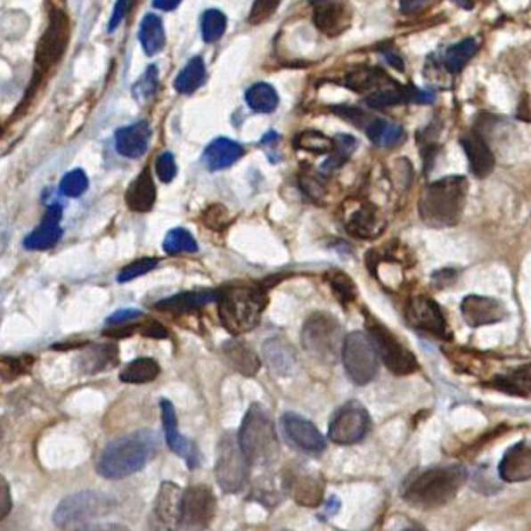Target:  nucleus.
I'll use <instances>...</instances> for the list:
<instances>
[{
  "label": "nucleus",
  "mask_w": 531,
  "mask_h": 531,
  "mask_svg": "<svg viewBox=\"0 0 531 531\" xmlns=\"http://www.w3.org/2000/svg\"><path fill=\"white\" fill-rule=\"evenodd\" d=\"M158 435L143 429L108 443L97 461V472L108 479H121L139 472L158 452Z\"/></svg>",
  "instance_id": "1"
},
{
  "label": "nucleus",
  "mask_w": 531,
  "mask_h": 531,
  "mask_svg": "<svg viewBox=\"0 0 531 531\" xmlns=\"http://www.w3.org/2000/svg\"><path fill=\"white\" fill-rule=\"evenodd\" d=\"M468 191V178L462 176H450L429 184L419 200L422 222L437 229L457 225L466 207Z\"/></svg>",
  "instance_id": "2"
},
{
  "label": "nucleus",
  "mask_w": 531,
  "mask_h": 531,
  "mask_svg": "<svg viewBox=\"0 0 531 531\" xmlns=\"http://www.w3.org/2000/svg\"><path fill=\"white\" fill-rule=\"evenodd\" d=\"M466 479L468 472L462 466L431 468L409 479L402 490V495L411 505L419 509H438L455 499Z\"/></svg>",
  "instance_id": "3"
},
{
  "label": "nucleus",
  "mask_w": 531,
  "mask_h": 531,
  "mask_svg": "<svg viewBox=\"0 0 531 531\" xmlns=\"http://www.w3.org/2000/svg\"><path fill=\"white\" fill-rule=\"evenodd\" d=\"M218 315L224 327L234 334L255 329L266 306V293L260 286L236 284L218 293Z\"/></svg>",
  "instance_id": "4"
},
{
  "label": "nucleus",
  "mask_w": 531,
  "mask_h": 531,
  "mask_svg": "<svg viewBox=\"0 0 531 531\" xmlns=\"http://www.w3.org/2000/svg\"><path fill=\"white\" fill-rule=\"evenodd\" d=\"M239 443L249 466L266 468L279 459L281 448L275 428L262 405L253 404L244 415L239 431Z\"/></svg>",
  "instance_id": "5"
},
{
  "label": "nucleus",
  "mask_w": 531,
  "mask_h": 531,
  "mask_svg": "<svg viewBox=\"0 0 531 531\" xmlns=\"http://www.w3.org/2000/svg\"><path fill=\"white\" fill-rule=\"evenodd\" d=\"M301 343L305 350L319 362L332 364L343 354V327L329 314H314L303 325Z\"/></svg>",
  "instance_id": "6"
},
{
  "label": "nucleus",
  "mask_w": 531,
  "mask_h": 531,
  "mask_svg": "<svg viewBox=\"0 0 531 531\" xmlns=\"http://www.w3.org/2000/svg\"><path fill=\"white\" fill-rule=\"evenodd\" d=\"M117 507V501L97 492H80L66 497L54 512V523L61 530L87 525L110 514Z\"/></svg>",
  "instance_id": "7"
},
{
  "label": "nucleus",
  "mask_w": 531,
  "mask_h": 531,
  "mask_svg": "<svg viewBox=\"0 0 531 531\" xmlns=\"http://www.w3.org/2000/svg\"><path fill=\"white\" fill-rule=\"evenodd\" d=\"M249 472V462L241 448L239 437L234 433H225L216 448L215 476L220 488L225 494H237L242 490Z\"/></svg>",
  "instance_id": "8"
},
{
  "label": "nucleus",
  "mask_w": 531,
  "mask_h": 531,
  "mask_svg": "<svg viewBox=\"0 0 531 531\" xmlns=\"http://www.w3.org/2000/svg\"><path fill=\"white\" fill-rule=\"evenodd\" d=\"M343 364L355 384L371 383L380 371V354L374 341L362 331L350 332L343 345Z\"/></svg>",
  "instance_id": "9"
},
{
  "label": "nucleus",
  "mask_w": 531,
  "mask_h": 531,
  "mask_svg": "<svg viewBox=\"0 0 531 531\" xmlns=\"http://www.w3.org/2000/svg\"><path fill=\"white\" fill-rule=\"evenodd\" d=\"M365 327L388 371H391L395 376H409L419 369L415 355L405 345H402L386 325L371 315H365Z\"/></svg>",
  "instance_id": "10"
},
{
  "label": "nucleus",
  "mask_w": 531,
  "mask_h": 531,
  "mask_svg": "<svg viewBox=\"0 0 531 531\" xmlns=\"http://www.w3.org/2000/svg\"><path fill=\"white\" fill-rule=\"evenodd\" d=\"M371 415L360 402H348L334 413L329 424V440L338 445H354L365 438Z\"/></svg>",
  "instance_id": "11"
},
{
  "label": "nucleus",
  "mask_w": 531,
  "mask_h": 531,
  "mask_svg": "<svg viewBox=\"0 0 531 531\" xmlns=\"http://www.w3.org/2000/svg\"><path fill=\"white\" fill-rule=\"evenodd\" d=\"M182 488L172 481H163L149 514V531L177 530L178 525H182Z\"/></svg>",
  "instance_id": "12"
},
{
  "label": "nucleus",
  "mask_w": 531,
  "mask_h": 531,
  "mask_svg": "<svg viewBox=\"0 0 531 531\" xmlns=\"http://www.w3.org/2000/svg\"><path fill=\"white\" fill-rule=\"evenodd\" d=\"M215 512H216V499L208 486L196 485L184 492V505H182L184 530H207L215 518Z\"/></svg>",
  "instance_id": "13"
},
{
  "label": "nucleus",
  "mask_w": 531,
  "mask_h": 531,
  "mask_svg": "<svg viewBox=\"0 0 531 531\" xmlns=\"http://www.w3.org/2000/svg\"><path fill=\"white\" fill-rule=\"evenodd\" d=\"M68 18L61 11H53L51 23L37 47V68L40 73L49 71L62 58L68 44Z\"/></svg>",
  "instance_id": "14"
},
{
  "label": "nucleus",
  "mask_w": 531,
  "mask_h": 531,
  "mask_svg": "<svg viewBox=\"0 0 531 531\" xmlns=\"http://www.w3.org/2000/svg\"><path fill=\"white\" fill-rule=\"evenodd\" d=\"M282 488L286 495L305 507H317L324 497L323 478L301 466L286 470L282 474Z\"/></svg>",
  "instance_id": "15"
},
{
  "label": "nucleus",
  "mask_w": 531,
  "mask_h": 531,
  "mask_svg": "<svg viewBox=\"0 0 531 531\" xmlns=\"http://www.w3.org/2000/svg\"><path fill=\"white\" fill-rule=\"evenodd\" d=\"M407 321L415 329L433 334L437 338L448 336L446 321L442 314V308L431 298L413 296L407 305Z\"/></svg>",
  "instance_id": "16"
},
{
  "label": "nucleus",
  "mask_w": 531,
  "mask_h": 531,
  "mask_svg": "<svg viewBox=\"0 0 531 531\" xmlns=\"http://www.w3.org/2000/svg\"><path fill=\"white\" fill-rule=\"evenodd\" d=\"M461 314L470 327L499 324L507 319L505 305L490 296H466L461 303Z\"/></svg>",
  "instance_id": "17"
},
{
  "label": "nucleus",
  "mask_w": 531,
  "mask_h": 531,
  "mask_svg": "<svg viewBox=\"0 0 531 531\" xmlns=\"http://www.w3.org/2000/svg\"><path fill=\"white\" fill-rule=\"evenodd\" d=\"M282 428L290 442L299 450L308 453H321L325 450V438L323 433L308 419L295 413L282 415Z\"/></svg>",
  "instance_id": "18"
},
{
  "label": "nucleus",
  "mask_w": 531,
  "mask_h": 531,
  "mask_svg": "<svg viewBox=\"0 0 531 531\" xmlns=\"http://www.w3.org/2000/svg\"><path fill=\"white\" fill-rule=\"evenodd\" d=\"M161 407V421H163V428H165V437H167V443L168 446L180 455L182 459H185L187 466L191 470L198 468V450L194 446V443L189 442L185 437H182L178 433L177 428V413L174 405L168 400H161L159 402Z\"/></svg>",
  "instance_id": "19"
},
{
  "label": "nucleus",
  "mask_w": 531,
  "mask_h": 531,
  "mask_svg": "<svg viewBox=\"0 0 531 531\" xmlns=\"http://www.w3.org/2000/svg\"><path fill=\"white\" fill-rule=\"evenodd\" d=\"M505 483H523L531 479V442H519L507 448L499 464Z\"/></svg>",
  "instance_id": "20"
},
{
  "label": "nucleus",
  "mask_w": 531,
  "mask_h": 531,
  "mask_svg": "<svg viewBox=\"0 0 531 531\" xmlns=\"http://www.w3.org/2000/svg\"><path fill=\"white\" fill-rule=\"evenodd\" d=\"M461 146L464 149L472 176L478 178L488 177L495 168V156L486 141L476 130L461 137Z\"/></svg>",
  "instance_id": "21"
},
{
  "label": "nucleus",
  "mask_w": 531,
  "mask_h": 531,
  "mask_svg": "<svg viewBox=\"0 0 531 531\" xmlns=\"http://www.w3.org/2000/svg\"><path fill=\"white\" fill-rule=\"evenodd\" d=\"M61 218H62V208L60 205H53L47 208L40 225L31 233L30 236L25 239V248L33 251L51 249L60 242L62 236L61 229Z\"/></svg>",
  "instance_id": "22"
},
{
  "label": "nucleus",
  "mask_w": 531,
  "mask_h": 531,
  "mask_svg": "<svg viewBox=\"0 0 531 531\" xmlns=\"http://www.w3.org/2000/svg\"><path fill=\"white\" fill-rule=\"evenodd\" d=\"M347 231L358 239H374L384 231L383 218L372 205L362 203L347 218Z\"/></svg>",
  "instance_id": "23"
},
{
  "label": "nucleus",
  "mask_w": 531,
  "mask_h": 531,
  "mask_svg": "<svg viewBox=\"0 0 531 531\" xmlns=\"http://www.w3.org/2000/svg\"><path fill=\"white\" fill-rule=\"evenodd\" d=\"M117 151L125 158H141L149 148L151 127L148 121H139L130 127L119 128L115 135Z\"/></svg>",
  "instance_id": "24"
},
{
  "label": "nucleus",
  "mask_w": 531,
  "mask_h": 531,
  "mask_svg": "<svg viewBox=\"0 0 531 531\" xmlns=\"http://www.w3.org/2000/svg\"><path fill=\"white\" fill-rule=\"evenodd\" d=\"M317 29L327 37H338L352 23V9L347 4H325L314 14Z\"/></svg>",
  "instance_id": "25"
},
{
  "label": "nucleus",
  "mask_w": 531,
  "mask_h": 531,
  "mask_svg": "<svg viewBox=\"0 0 531 531\" xmlns=\"http://www.w3.org/2000/svg\"><path fill=\"white\" fill-rule=\"evenodd\" d=\"M127 207L137 213H148L156 201V187L151 177L149 168H144L139 177L135 178L125 194Z\"/></svg>",
  "instance_id": "26"
},
{
  "label": "nucleus",
  "mask_w": 531,
  "mask_h": 531,
  "mask_svg": "<svg viewBox=\"0 0 531 531\" xmlns=\"http://www.w3.org/2000/svg\"><path fill=\"white\" fill-rule=\"evenodd\" d=\"M84 374H97L118 364V348L115 345H92L77 360Z\"/></svg>",
  "instance_id": "27"
},
{
  "label": "nucleus",
  "mask_w": 531,
  "mask_h": 531,
  "mask_svg": "<svg viewBox=\"0 0 531 531\" xmlns=\"http://www.w3.org/2000/svg\"><path fill=\"white\" fill-rule=\"evenodd\" d=\"M242 152H244V149L241 144H237L236 141L222 137V139H215L208 146L205 154H203V159L211 172H216V170H224V168H229L231 165H234L237 159L242 156Z\"/></svg>",
  "instance_id": "28"
},
{
  "label": "nucleus",
  "mask_w": 531,
  "mask_h": 531,
  "mask_svg": "<svg viewBox=\"0 0 531 531\" xmlns=\"http://www.w3.org/2000/svg\"><path fill=\"white\" fill-rule=\"evenodd\" d=\"M478 40L476 38H464L453 45H450L442 58V66L450 73V75H459L468 62L474 58L478 53Z\"/></svg>",
  "instance_id": "29"
},
{
  "label": "nucleus",
  "mask_w": 531,
  "mask_h": 531,
  "mask_svg": "<svg viewBox=\"0 0 531 531\" xmlns=\"http://www.w3.org/2000/svg\"><path fill=\"white\" fill-rule=\"evenodd\" d=\"M365 132L367 137L380 148H396L405 141V130L400 125L391 123L388 119L369 121Z\"/></svg>",
  "instance_id": "30"
},
{
  "label": "nucleus",
  "mask_w": 531,
  "mask_h": 531,
  "mask_svg": "<svg viewBox=\"0 0 531 531\" xmlns=\"http://www.w3.org/2000/svg\"><path fill=\"white\" fill-rule=\"evenodd\" d=\"M224 354L227 356L229 364L236 369L237 372L244 376H255L260 371V358L253 350H249L246 345L229 341L224 345Z\"/></svg>",
  "instance_id": "31"
},
{
  "label": "nucleus",
  "mask_w": 531,
  "mask_h": 531,
  "mask_svg": "<svg viewBox=\"0 0 531 531\" xmlns=\"http://www.w3.org/2000/svg\"><path fill=\"white\" fill-rule=\"evenodd\" d=\"M213 299H218V293L215 291H192V293H180V295L161 299L156 306L159 310H170V312H187L201 308Z\"/></svg>",
  "instance_id": "32"
},
{
  "label": "nucleus",
  "mask_w": 531,
  "mask_h": 531,
  "mask_svg": "<svg viewBox=\"0 0 531 531\" xmlns=\"http://www.w3.org/2000/svg\"><path fill=\"white\" fill-rule=\"evenodd\" d=\"M264 354H266L270 369H274L281 374L290 372L291 367L295 365L296 355L293 347L281 338L266 341Z\"/></svg>",
  "instance_id": "33"
},
{
  "label": "nucleus",
  "mask_w": 531,
  "mask_h": 531,
  "mask_svg": "<svg viewBox=\"0 0 531 531\" xmlns=\"http://www.w3.org/2000/svg\"><path fill=\"white\" fill-rule=\"evenodd\" d=\"M395 80L389 78L381 69H358L347 77V87L355 90V92H369V90L386 89L393 86Z\"/></svg>",
  "instance_id": "34"
},
{
  "label": "nucleus",
  "mask_w": 531,
  "mask_h": 531,
  "mask_svg": "<svg viewBox=\"0 0 531 531\" xmlns=\"http://www.w3.org/2000/svg\"><path fill=\"white\" fill-rule=\"evenodd\" d=\"M139 38H141L143 49L148 56H154V54L161 53V49L165 47V30H163L161 20L156 14H148L143 20Z\"/></svg>",
  "instance_id": "35"
},
{
  "label": "nucleus",
  "mask_w": 531,
  "mask_h": 531,
  "mask_svg": "<svg viewBox=\"0 0 531 531\" xmlns=\"http://www.w3.org/2000/svg\"><path fill=\"white\" fill-rule=\"evenodd\" d=\"M159 376V365L154 358H137L130 362L119 374L123 383L144 384L154 381Z\"/></svg>",
  "instance_id": "36"
},
{
  "label": "nucleus",
  "mask_w": 531,
  "mask_h": 531,
  "mask_svg": "<svg viewBox=\"0 0 531 531\" xmlns=\"http://www.w3.org/2000/svg\"><path fill=\"white\" fill-rule=\"evenodd\" d=\"M205 77H207L205 61L201 58H192L178 73L176 89L180 94H192L201 87V84L205 82Z\"/></svg>",
  "instance_id": "37"
},
{
  "label": "nucleus",
  "mask_w": 531,
  "mask_h": 531,
  "mask_svg": "<svg viewBox=\"0 0 531 531\" xmlns=\"http://www.w3.org/2000/svg\"><path fill=\"white\" fill-rule=\"evenodd\" d=\"M246 102L253 111L272 113L279 106V95L268 84H257L246 92Z\"/></svg>",
  "instance_id": "38"
},
{
  "label": "nucleus",
  "mask_w": 531,
  "mask_h": 531,
  "mask_svg": "<svg viewBox=\"0 0 531 531\" xmlns=\"http://www.w3.org/2000/svg\"><path fill=\"white\" fill-rule=\"evenodd\" d=\"M356 149V139L347 134H339L334 137V151L331 158L323 165V172H332L343 167Z\"/></svg>",
  "instance_id": "39"
},
{
  "label": "nucleus",
  "mask_w": 531,
  "mask_h": 531,
  "mask_svg": "<svg viewBox=\"0 0 531 531\" xmlns=\"http://www.w3.org/2000/svg\"><path fill=\"white\" fill-rule=\"evenodd\" d=\"M295 146L314 154H327L334 151V139H329L317 130H305L296 137Z\"/></svg>",
  "instance_id": "40"
},
{
  "label": "nucleus",
  "mask_w": 531,
  "mask_h": 531,
  "mask_svg": "<svg viewBox=\"0 0 531 531\" xmlns=\"http://www.w3.org/2000/svg\"><path fill=\"white\" fill-rule=\"evenodd\" d=\"M163 249L168 255H180V253H196L198 251V242L192 237L191 233L185 229H174L170 231L165 241H163Z\"/></svg>",
  "instance_id": "41"
},
{
  "label": "nucleus",
  "mask_w": 531,
  "mask_h": 531,
  "mask_svg": "<svg viewBox=\"0 0 531 531\" xmlns=\"http://www.w3.org/2000/svg\"><path fill=\"white\" fill-rule=\"evenodd\" d=\"M227 29V18L224 16V12H220L218 9H209L203 16L201 21V33L203 38L208 44L216 42Z\"/></svg>",
  "instance_id": "42"
},
{
  "label": "nucleus",
  "mask_w": 531,
  "mask_h": 531,
  "mask_svg": "<svg viewBox=\"0 0 531 531\" xmlns=\"http://www.w3.org/2000/svg\"><path fill=\"white\" fill-rule=\"evenodd\" d=\"M33 356L23 355V356H4L2 358V380L12 381L21 378L23 374L30 372L33 365Z\"/></svg>",
  "instance_id": "43"
},
{
  "label": "nucleus",
  "mask_w": 531,
  "mask_h": 531,
  "mask_svg": "<svg viewBox=\"0 0 531 531\" xmlns=\"http://www.w3.org/2000/svg\"><path fill=\"white\" fill-rule=\"evenodd\" d=\"M501 386L512 393H521V395L531 393V364L523 365L514 372H511L509 376L502 378Z\"/></svg>",
  "instance_id": "44"
},
{
  "label": "nucleus",
  "mask_w": 531,
  "mask_h": 531,
  "mask_svg": "<svg viewBox=\"0 0 531 531\" xmlns=\"http://www.w3.org/2000/svg\"><path fill=\"white\" fill-rule=\"evenodd\" d=\"M87 187H89V178L84 170L77 168L62 177L60 191L61 194H64L68 198H78L87 191Z\"/></svg>",
  "instance_id": "45"
},
{
  "label": "nucleus",
  "mask_w": 531,
  "mask_h": 531,
  "mask_svg": "<svg viewBox=\"0 0 531 531\" xmlns=\"http://www.w3.org/2000/svg\"><path fill=\"white\" fill-rule=\"evenodd\" d=\"M329 284H331V288H332L336 298L343 305L352 303L355 298H356V288H355L354 281L347 274H343V272H332L331 277H329Z\"/></svg>",
  "instance_id": "46"
},
{
  "label": "nucleus",
  "mask_w": 531,
  "mask_h": 531,
  "mask_svg": "<svg viewBox=\"0 0 531 531\" xmlns=\"http://www.w3.org/2000/svg\"><path fill=\"white\" fill-rule=\"evenodd\" d=\"M156 89H158V69L156 66H149L146 73L141 77V80L134 86L132 92L139 102H144L154 95Z\"/></svg>",
  "instance_id": "47"
},
{
  "label": "nucleus",
  "mask_w": 531,
  "mask_h": 531,
  "mask_svg": "<svg viewBox=\"0 0 531 531\" xmlns=\"http://www.w3.org/2000/svg\"><path fill=\"white\" fill-rule=\"evenodd\" d=\"M158 266V260L156 258H141L134 264H128L127 266H123V270L118 274V282H130L144 274L151 272L154 266Z\"/></svg>",
  "instance_id": "48"
},
{
  "label": "nucleus",
  "mask_w": 531,
  "mask_h": 531,
  "mask_svg": "<svg viewBox=\"0 0 531 531\" xmlns=\"http://www.w3.org/2000/svg\"><path fill=\"white\" fill-rule=\"evenodd\" d=\"M279 7V0H255L251 12H249V23L251 25H262L266 20H270Z\"/></svg>",
  "instance_id": "49"
},
{
  "label": "nucleus",
  "mask_w": 531,
  "mask_h": 531,
  "mask_svg": "<svg viewBox=\"0 0 531 531\" xmlns=\"http://www.w3.org/2000/svg\"><path fill=\"white\" fill-rule=\"evenodd\" d=\"M156 174L161 182L168 184L177 176V165L172 152H163L156 158Z\"/></svg>",
  "instance_id": "50"
},
{
  "label": "nucleus",
  "mask_w": 531,
  "mask_h": 531,
  "mask_svg": "<svg viewBox=\"0 0 531 531\" xmlns=\"http://www.w3.org/2000/svg\"><path fill=\"white\" fill-rule=\"evenodd\" d=\"M299 185H301L303 192L306 196H310L312 200L324 198L325 187L321 180H317L315 177H301L299 178Z\"/></svg>",
  "instance_id": "51"
},
{
  "label": "nucleus",
  "mask_w": 531,
  "mask_h": 531,
  "mask_svg": "<svg viewBox=\"0 0 531 531\" xmlns=\"http://www.w3.org/2000/svg\"><path fill=\"white\" fill-rule=\"evenodd\" d=\"M143 317V312L141 310H132V308H123L118 310L117 314H113L110 319H108V327H113V325H123L130 324V323H135L137 319Z\"/></svg>",
  "instance_id": "52"
},
{
  "label": "nucleus",
  "mask_w": 531,
  "mask_h": 531,
  "mask_svg": "<svg viewBox=\"0 0 531 531\" xmlns=\"http://www.w3.org/2000/svg\"><path fill=\"white\" fill-rule=\"evenodd\" d=\"M139 332L146 338H156V339H167L168 338V331L161 324H158L156 321H146L139 324Z\"/></svg>",
  "instance_id": "53"
},
{
  "label": "nucleus",
  "mask_w": 531,
  "mask_h": 531,
  "mask_svg": "<svg viewBox=\"0 0 531 531\" xmlns=\"http://www.w3.org/2000/svg\"><path fill=\"white\" fill-rule=\"evenodd\" d=\"M457 275H459V272L455 268H443V270H438V272L433 274V284L440 290L448 288L450 284L455 282Z\"/></svg>",
  "instance_id": "54"
},
{
  "label": "nucleus",
  "mask_w": 531,
  "mask_h": 531,
  "mask_svg": "<svg viewBox=\"0 0 531 531\" xmlns=\"http://www.w3.org/2000/svg\"><path fill=\"white\" fill-rule=\"evenodd\" d=\"M437 0H400V11L404 14H415L421 12L424 7L433 4Z\"/></svg>",
  "instance_id": "55"
},
{
  "label": "nucleus",
  "mask_w": 531,
  "mask_h": 531,
  "mask_svg": "<svg viewBox=\"0 0 531 531\" xmlns=\"http://www.w3.org/2000/svg\"><path fill=\"white\" fill-rule=\"evenodd\" d=\"M127 7H128V0H118L117 2V7H115V12H113V18H111V23H110V31L115 30L121 23Z\"/></svg>",
  "instance_id": "56"
},
{
  "label": "nucleus",
  "mask_w": 531,
  "mask_h": 531,
  "mask_svg": "<svg viewBox=\"0 0 531 531\" xmlns=\"http://www.w3.org/2000/svg\"><path fill=\"white\" fill-rule=\"evenodd\" d=\"M2 519L7 516V512L11 511V497H9V486H7V481L2 478Z\"/></svg>",
  "instance_id": "57"
},
{
  "label": "nucleus",
  "mask_w": 531,
  "mask_h": 531,
  "mask_svg": "<svg viewBox=\"0 0 531 531\" xmlns=\"http://www.w3.org/2000/svg\"><path fill=\"white\" fill-rule=\"evenodd\" d=\"M182 0H152L154 7L161 9V11H174Z\"/></svg>",
  "instance_id": "58"
},
{
  "label": "nucleus",
  "mask_w": 531,
  "mask_h": 531,
  "mask_svg": "<svg viewBox=\"0 0 531 531\" xmlns=\"http://www.w3.org/2000/svg\"><path fill=\"white\" fill-rule=\"evenodd\" d=\"M78 531H128L123 525H97V527H90V528H84Z\"/></svg>",
  "instance_id": "59"
},
{
  "label": "nucleus",
  "mask_w": 531,
  "mask_h": 531,
  "mask_svg": "<svg viewBox=\"0 0 531 531\" xmlns=\"http://www.w3.org/2000/svg\"><path fill=\"white\" fill-rule=\"evenodd\" d=\"M402 531H426L424 528H421V527H411V528H405V530Z\"/></svg>",
  "instance_id": "60"
},
{
  "label": "nucleus",
  "mask_w": 531,
  "mask_h": 531,
  "mask_svg": "<svg viewBox=\"0 0 531 531\" xmlns=\"http://www.w3.org/2000/svg\"><path fill=\"white\" fill-rule=\"evenodd\" d=\"M312 2H324V0H312Z\"/></svg>",
  "instance_id": "61"
},
{
  "label": "nucleus",
  "mask_w": 531,
  "mask_h": 531,
  "mask_svg": "<svg viewBox=\"0 0 531 531\" xmlns=\"http://www.w3.org/2000/svg\"><path fill=\"white\" fill-rule=\"evenodd\" d=\"M281 531H288V530H281Z\"/></svg>",
  "instance_id": "62"
}]
</instances>
